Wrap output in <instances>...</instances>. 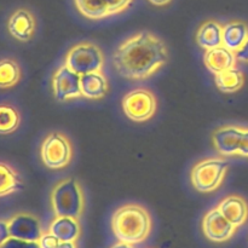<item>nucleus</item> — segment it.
I'll list each match as a JSON object with an SVG mask.
<instances>
[{
    "instance_id": "nucleus-10",
    "label": "nucleus",
    "mask_w": 248,
    "mask_h": 248,
    "mask_svg": "<svg viewBox=\"0 0 248 248\" xmlns=\"http://www.w3.org/2000/svg\"><path fill=\"white\" fill-rule=\"evenodd\" d=\"M244 127L224 125L217 127L212 133V144L220 156H237Z\"/></svg>"
},
{
    "instance_id": "nucleus-28",
    "label": "nucleus",
    "mask_w": 248,
    "mask_h": 248,
    "mask_svg": "<svg viewBox=\"0 0 248 248\" xmlns=\"http://www.w3.org/2000/svg\"><path fill=\"white\" fill-rule=\"evenodd\" d=\"M9 237H10V234H9V225H7V222H2V220H0V245H1L2 242L6 241Z\"/></svg>"
},
{
    "instance_id": "nucleus-11",
    "label": "nucleus",
    "mask_w": 248,
    "mask_h": 248,
    "mask_svg": "<svg viewBox=\"0 0 248 248\" xmlns=\"http://www.w3.org/2000/svg\"><path fill=\"white\" fill-rule=\"evenodd\" d=\"M236 227L232 224L218 208H212L202 219V232L213 242L228 241L234 235Z\"/></svg>"
},
{
    "instance_id": "nucleus-8",
    "label": "nucleus",
    "mask_w": 248,
    "mask_h": 248,
    "mask_svg": "<svg viewBox=\"0 0 248 248\" xmlns=\"http://www.w3.org/2000/svg\"><path fill=\"white\" fill-rule=\"evenodd\" d=\"M133 0H74L78 11L92 21L108 18L126 11Z\"/></svg>"
},
{
    "instance_id": "nucleus-21",
    "label": "nucleus",
    "mask_w": 248,
    "mask_h": 248,
    "mask_svg": "<svg viewBox=\"0 0 248 248\" xmlns=\"http://www.w3.org/2000/svg\"><path fill=\"white\" fill-rule=\"evenodd\" d=\"M23 189L19 174L10 165L0 162V198L11 195Z\"/></svg>"
},
{
    "instance_id": "nucleus-1",
    "label": "nucleus",
    "mask_w": 248,
    "mask_h": 248,
    "mask_svg": "<svg viewBox=\"0 0 248 248\" xmlns=\"http://www.w3.org/2000/svg\"><path fill=\"white\" fill-rule=\"evenodd\" d=\"M169 61V50L162 39L142 31L125 39L113 53V65L125 79L145 80L156 74Z\"/></svg>"
},
{
    "instance_id": "nucleus-2",
    "label": "nucleus",
    "mask_w": 248,
    "mask_h": 248,
    "mask_svg": "<svg viewBox=\"0 0 248 248\" xmlns=\"http://www.w3.org/2000/svg\"><path fill=\"white\" fill-rule=\"evenodd\" d=\"M111 230L119 241L130 245L140 244L152 232V217L142 205L127 203L116 208L113 213Z\"/></svg>"
},
{
    "instance_id": "nucleus-27",
    "label": "nucleus",
    "mask_w": 248,
    "mask_h": 248,
    "mask_svg": "<svg viewBox=\"0 0 248 248\" xmlns=\"http://www.w3.org/2000/svg\"><path fill=\"white\" fill-rule=\"evenodd\" d=\"M235 55H236L237 61L244 63H248V39L246 40V43L241 46V48H240Z\"/></svg>"
},
{
    "instance_id": "nucleus-3",
    "label": "nucleus",
    "mask_w": 248,
    "mask_h": 248,
    "mask_svg": "<svg viewBox=\"0 0 248 248\" xmlns=\"http://www.w3.org/2000/svg\"><path fill=\"white\" fill-rule=\"evenodd\" d=\"M50 201L56 217H70L79 219L84 213V189L74 177H68L58 182L51 191Z\"/></svg>"
},
{
    "instance_id": "nucleus-31",
    "label": "nucleus",
    "mask_w": 248,
    "mask_h": 248,
    "mask_svg": "<svg viewBox=\"0 0 248 248\" xmlns=\"http://www.w3.org/2000/svg\"><path fill=\"white\" fill-rule=\"evenodd\" d=\"M111 248H135L133 247V245H130V244H125V242H119V244L114 245Z\"/></svg>"
},
{
    "instance_id": "nucleus-15",
    "label": "nucleus",
    "mask_w": 248,
    "mask_h": 248,
    "mask_svg": "<svg viewBox=\"0 0 248 248\" xmlns=\"http://www.w3.org/2000/svg\"><path fill=\"white\" fill-rule=\"evenodd\" d=\"M236 62L237 60L235 52L228 50L223 45L207 50L203 55V63H205L206 68L215 75L235 68Z\"/></svg>"
},
{
    "instance_id": "nucleus-25",
    "label": "nucleus",
    "mask_w": 248,
    "mask_h": 248,
    "mask_svg": "<svg viewBox=\"0 0 248 248\" xmlns=\"http://www.w3.org/2000/svg\"><path fill=\"white\" fill-rule=\"evenodd\" d=\"M60 240L52 234V232H46V234L41 235V237L39 239L38 244L40 248H56L60 244Z\"/></svg>"
},
{
    "instance_id": "nucleus-16",
    "label": "nucleus",
    "mask_w": 248,
    "mask_h": 248,
    "mask_svg": "<svg viewBox=\"0 0 248 248\" xmlns=\"http://www.w3.org/2000/svg\"><path fill=\"white\" fill-rule=\"evenodd\" d=\"M80 89L84 98L101 99L109 91L108 78L103 70L87 73L80 77Z\"/></svg>"
},
{
    "instance_id": "nucleus-4",
    "label": "nucleus",
    "mask_w": 248,
    "mask_h": 248,
    "mask_svg": "<svg viewBox=\"0 0 248 248\" xmlns=\"http://www.w3.org/2000/svg\"><path fill=\"white\" fill-rule=\"evenodd\" d=\"M228 170L229 162L223 156L206 157L194 165L190 172V182L200 193H212L222 186Z\"/></svg>"
},
{
    "instance_id": "nucleus-9",
    "label": "nucleus",
    "mask_w": 248,
    "mask_h": 248,
    "mask_svg": "<svg viewBox=\"0 0 248 248\" xmlns=\"http://www.w3.org/2000/svg\"><path fill=\"white\" fill-rule=\"evenodd\" d=\"M80 77L73 72L65 63L57 68L52 77V89L58 102H67L82 97L80 89Z\"/></svg>"
},
{
    "instance_id": "nucleus-22",
    "label": "nucleus",
    "mask_w": 248,
    "mask_h": 248,
    "mask_svg": "<svg viewBox=\"0 0 248 248\" xmlns=\"http://www.w3.org/2000/svg\"><path fill=\"white\" fill-rule=\"evenodd\" d=\"M21 67L15 60L5 58L0 61V89H10L21 80Z\"/></svg>"
},
{
    "instance_id": "nucleus-18",
    "label": "nucleus",
    "mask_w": 248,
    "mask_h": 248,
    "mask_svg": "<svg viewBox=\"0 0 248 248\" xmlns=\"http://www.w3.org/2000/svg\"><path fill=\"white\" fill-rule=\"evenodd\" d=\"M223 46L236 53L248 39V26L242 21L228 22L223 26Z\"/></svg>"
},
{
    "instance_id": "nucleus-7",
    "label": "nucleus",
    "mask_w": 248,
    "mask_h": 248,
    "mask_svg": "<svg viewBox=\"0 0 248 248\" xmlns=\"http://www.w3.org/2000/svg\"><path fill=\"white\" fill-rule=\"evenodd\" d=\"M121 107L130 120L135 123H145L155 115L157 99L154 92L145 87L131 90L124 96Z\"/></svg>"
},
{
    "instance_id": "nucleus-24",
    "label": "nucleus",
    "mask_w": 248,
    "mask_h": 248,
    "mask_svg": "<svg viewBox=\"0 0 248 248\" xmlns=\"http://www.w3.org/2000/svg\"><path fill=\"white\" fill-rule=\"evenodd\" d=\"M0 248H40L38 242L24 241V240L9 237L5 242L0 245Z\"/></svg>"
},
{
    "instance_id": "nucleus-30",
    "label": "nucleus",
    "mask_w": 248,
    "mask_h": 248,
    "mask_svg": "<svg viewBox=\"0 0 248 248\" xmlns=\"http://www.w3.org/2000/svg\"><path fill=\"white\" fill-rule=\"evenodd\" d=\"M56 248H77V247H75L74 242H60L58 246Z\"/></svg>"
},
{
    "instance_id": "nucleus-12",
    "label": "nucleus",
    "mask_w": 248,
    "mask_h": 248,
    "mask_svg": "<svg viewBox=\"0 0 248 248\" xmlns=\"http://www.w3.org/2000/svg\"><path fill=\"white\" fill-rule=\"evenodd\" d=\"M10 237L38 242L43 235L40 222L38 218L29 213H19L7 222Z\"/></svg>"
},
{
    "instance_id": "nucleus-5",
    "label": "nucleus",
    "mask_w": 248,
    "mask_h": 248,
    "mask_svg": "<svg viewBox=\"0 0 248 248\" xmlns=\"http://www.w3.org/2000/svg\"><path fill=\"white\" fill-rule=\"evenodd\" d=\"M103 51L92 41H80L68 50L64 63L79 75L103 70Z\"/></svg>"
},
{
    "instance_id": "nucleus-19",
    "label": "nucleus",
    "mask_w": 248,
    "mask_h": 248,
    "mask_svg": "<svg viewBox=\"0 0 248 248\" xmlns=\"http://www.w3.org/2000/svg\"><path fill=\"white\" fill-rule=\"evenodd\" d=\"M50 232L61 242H74L80 235V224L77 218L56 217L50 225Z\"/></svg>"
},
{
    "instance_id": "nucleus-6",
    "label": "nucleus",
    "mask_w": 248,
    "mask_h": 248,
    "mask_svg": "<svg viewBox=\"0 0 248 248\" xmlns=\"http://www.w3.org/2000/svg\"><path fill=\"white\" fill-rule=\"evenodd\" d=\"M40 157L47 169H65L73 157V145L70 140L61 132L48 133L41 143Z\"/></svg>"
},
{
    "instance_id": "nucleus-17",
    "label": "nucleus",
    "mask_w": 248,
    "mask_h": 248,
    "mask_svg": "<svg viewBox=\"0 0 248 248\" xmlns=\"http://www.w3.org/2000/svg\"><path fill=\"white\" fill-rule=\"evenodd\" d=\"M223 26L216 19L203 22L196 31V43L203 50L218 47L223 45Z\"/></svg>"
},
{
    "instance_id": "nucleus-29",
    "label": "nucleus",
    "mask_w": 248,
    "mask_h": 248,
    "mask_svg": "<svg viewBox=\"0 0 248 248\" xmlns=\"http://www.w3.org/2000/svg\"><path fill=\"white\" fill-rule=\"evenodd\" d=\"M149 1L155 6H165V5H169L172 0H149Z\"/></svg>"
},
{
    "instance_id": "nucleus-20",
    "label": "nucleus",
    "mask_w": 248,
    "mask_h": 248,
    "mask_svg": "<svg viewBox=\"0 0 248 248\" xmlns=\"http://www.w3.org/2000/svg\"><path fill=\"white\" fill-rule=\"evenodd\" d=\"M215 82L217 89L224 93H234L241 90L245 84L244 73L236 67L215 75Z\"/></svg>"
},
{
    "instance_id": "nucleus-23",
    "label": "nucleus",
    "mask_w": 248,
    "mask_h": 248,
    "mask_svg": "<svg viewBox=\"0 0 248 248\" xmlns=\"http://www.w3.org/2000/svg\"><path fill=\"white\" fill-rule=\"evenodd\" d=\"M21 115L15 107L0 104V135H10L18 128Z\"/></svg>"
},
{
    "instance_id": "nucleus-26",
    "label": "nucleus",
    "mask_w": 248,
    "mask_h": 248,
    "mask_svg": "<svg viewBox=\"0 0 248 248\" xmlns=\"http://www.w3.org/2000/svg\"><path fill=\"white\" fill-rule=\"evenodd\" d=\"M237 156L248 157V127H244V132H242V137H241V142H240Z\"/></svg>"
},
{
    "instance_id": "nucleus-14",
    "label": "nucleus",
    "mask_w": 248,
    "mask_h": 248,
    "mask_svg": "<svg viewBox=\"0 0 248 248\" xmlns=\"http://www.w3.org/2000/svg\"><path fill=\"white\" fill-rule=\"evenodd\" d=\"M217 208L234 227L239 228L247 222L248 203L242 196L235 194L225 196L218 203Z\"/></svg>"
},
{
    "instance_id": "nucleus-13",
    "label": "nucleus",
    "mask_w": 248,
    "mask_h": 248,
    "mask_svg": "<svg viewBox=\"0 0 248 248\" xmlns=\"http://www.w3.org/2000/svg\"><path fill=\"white\" fill-rule=\"evenodd\" d=\"M7 29L11 36L19 41L31 40L36 31V21L34 15L27 9H18L10 16Z\"/></svg>"
}]
</instances>
